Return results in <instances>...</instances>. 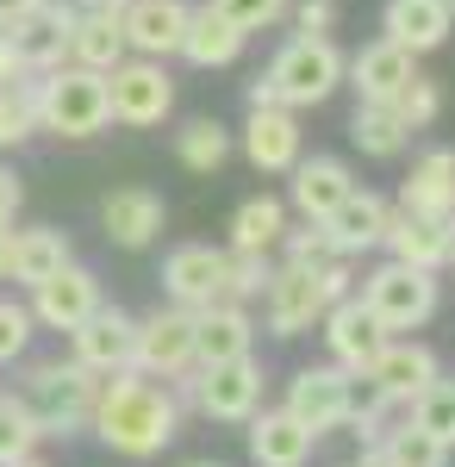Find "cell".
<instances>
[{"instance_id": "obj_1", "label": "cell", "mask_w": 455, "mask_h": 467, "mask_svg": "<svg viewBox=\"0 0 455 467\" xmlns=\"http://www.w3.org/2000/svg\"><path fill=\"white\" fill-rule=\"evenodd\" d=\"M88 431L101 436L112 455L125 462H150L163 455L181 436V399L169 380H150L138 368H119L101 380V399H94V424Z\"/></svg>"}, {"instance_id": "obj_2", "label": "cell", "mask_w": 455, "mask_h": 467, "mask_svg": "<svg viewBox=\"0 0 455 467\" xmlns=\"http://www.w3.org/2000/svg\"><path fill=\"white\" fill-rule=\"evenodd\" d=\"M344 69H350V57L331 37H287L275 50V63L249 81V107H287V112L324 107L344 88Z\"/></svg>"}, {"instance_id": "obj_3", "label": "cell", "mask_w": 455, "mask_h": 467, "mask_svg": "<svg viewBox=\"0 0 455 467\" xmlns=\"http://www.w3.org/2000/svg\"><path fill=\"white\" fill-rule=\"evenodd\" d=\"M19 399L32 405L37 431L44 436H81L94 424V399H101V374L81 368V361H32L26 380H19Z\"/></svg>"}, {"instance_id": "obj_4", "label": "cell", "mask_w": 455, "mask_h": 467, "mask_svg": "<svg viewBox=\"0 0 455 467\" xmlns=\"http://www.w3.org/2000/svg\"><path fill=\"white\" fill-rule=\"evenodd\" d=\"M37 88V131H57V138H94L112 125V100H106V75L63 63V69L32 75Z\"/></svg>"}, {"instance_id": "obj_5", "label": "cell", "mask_w": 455, "mask_h": 467, "mask_svg": "<svg viewBox=\"0 0 455 467\" xmlns=\"http://www.w3.org/2000/svg\"><path fill=\"white\" fill-rule=\"evenodd\" d=\"M355 299L375 312V324H381L386 337H393V330H418V324H430V312H437V275H430V268H406V262L386 255L381 268L362 281Z\"/></svg>"}, {"instance_id": "obj_6", "label": "cell", "mask_w": 455, "mask_h": 467, "mask_svg": "<svg viewBox=\"0 0 455 467\" xmlns=\"http://www.w3.org/2000/svg\"><path fill=\"white\" fill-rule=\"evenodd\" d=\"M106 100H112V125L150 131L175 112V81L156 57H125V63L106 69Z\"/></svg>"}, {"instance_id": "obj_7", "label": "cell", "mask_w": 455, "mask_h": 467, "mask_svg": "<svg viewBox=\"0 0 455 467\" xmlns=\"http://www.w3.org/2000/svg\"><path fill=\"white\" fill-rule=\"evenodd\" d=\"M194 411L212 418V424H249L262 411V368H256V356L194 368Z\"/></svg>"}, {"instance_id": "obj_8", "label": "cell", "mask_w": 455, "mask_h": 467, "mask_svg": "<svg viewBox=\"0 0 455 467\" xmlns=\"http://www.w3.org/2000/svg\"><path fill=\"white\" fill-rule=\"evenodd\" d=\"M280 411H293L312 436L344 431L350 411H355V374H350V368H337V361H324V368H300V374L287 380V405H280Z\"/></svg>"}, {"instance_id": "obj_9", "label": "cell", "mask_w": 455, "mask_h": 467, "mask_svg": "<svg viewBox=\"0 0 455 467\" xmlns=\"http://www.w3.org/2000/svg\"><path fill=\"white\" fill-rule=\"evenodd\" d=\"M132 368L150 374V380H181L194 368V312L187 306H156L150 318H138Z\"/></svg>"}, {"instance_id": "obj_10", "label": "cell", "mask_w": 455, "mask_h": 467, "mask_svg": "<svg viewBox=\"0 0 455 467\" xmlns=\"http://www.w3.org/2000/svg\"><path fill=\"white\" fill-rule=\"evenodd\" d=\"M324 312H331V306H324V287H318V268L280 262L275 275H269V287H262V318H269V330H275L280 343H287V337H306Z\"/></svg>"}, {"instance_id": "obj_11", "label": "cell", "mask_w": 455, "mask_h": 467, "mask_svg": "<svg viewBox=\"0 0 455 467\" xmlns=\"http://www.w3.org/2000/svg\"><path fill=\"white\" fill-rule=\"evenodd\" d=\"M69 349L81 368H94V374H119V368H132V349H138V318L132 312H119V306H94L88 318L69 330Z\"/></svg>"}, {"instance_id": "obj_12", "label": "cell", "mask_w": 455, "mask_h": 467, "mask_svg": "<svg viewBox=\"0 0 455 467\" xmlns=\"http://www.w3.org/2000/svg\"><path fill=\"white\" fill-rule=\"evenodd\" d=\"M362 380H368V393L393 399V405H412L430 380H443V368H437V356H430L424 343H412V337H386L381 356L368 361Z\"/></svg>"}, {"instance_id": "obj_13", "label": "cell", "mask_w": 455, "mask_h": 467, "mask_svg": "<svg viewBox=\"0 0 455 467\" xmlns=\"http://www.w3.org/2000/svg\"><path fill=\"white\" fill-rule=\"evenodd\" d=\"M225 262H231V250H212V244H181V250H169V262H163L169 306L200 312L212 299H225Z\"/></svg>"}, {"instance_id": "obj_14", "label": "cell", "mask_w": 455, "mask_h": 467, "mask_svg": "<svg viewBox=\"0 0 455 467\" xmlns=\"http://www.w3.org/2000/svg\"><path fill=\"white\" fill-rule=\"evenodd\" d=\"M94 306H101V281H94V268H81V262H63L50 281H37V287H32L37 330H63V337H69Z\"/></svg>"}, {"instance_id": "obj_15", "label": "cell", "mask_w": 455, "mask_h": 467, "mask_svg": "<svg viewBox=\"0 0 455 467\" xmlns=\"http://www.w3.org/2000/svg\"><path fill=\"white\" fill-rule=\"evenodd\" d=\"M318 330H324V349H331V361H337V368H350L355 380L368 374V361L381 356V343H386V330L375 324V312H368L355 293H350V299H337V306L318 318Z\"/></svg>"}, {"instance_id": "obj_16", "label": "cell", "mask_w": 455, "mask_h": 467, "mask_svg": "<svg viewBox=\"0 0 455 467\" xmlns=\"http://www.w3.org/2000/svg\"><path fill=\"white\" fill-rule=\"evenodd\" d=\"M187 0H125L119 6V32H125V50L132 57H175L181 32H187Z\"/></svg>"}, {"instance_id": "obj_17", "label": "cell", "mask_w": 455, "mask_h": 467, "mask_svg": "<svg viewBox=\"0 0 455 467\" xmlns=\"http://www.w3.org/2000/svg\"><path fill=\"white\" fill-rule=\"evenodd\" d=\"M287 175H293L287 181V206H293L300 218H318V224L355 193V175H350L344 156H300Z\"/></svg>"}, {"instance_id": "obj_18", "label": "cell", "mask_w": 455, "mask_h": 467, "mask_svg": "<svg viewBox=\"0 0 455 467\" xmlns=\"http://www.w3.org/2000/svg\"><path fill=\"white\" fill-rule=\"evenodd\" d=\"M418 75V57L406 50V44H393V37H375V44H362L350 57V69H344V81L355 88V100H381V107H393L399 100V88Z\"/></svg>"}, {"instance_id": "obj_19", "label": "cell", "mask_w": 455, "mask_h": 467, "mask_svg": "<svg viewBox=\"0 0 455 467\" xmlns=\"http://www.w3.org/2000/svg\"><path fill=\"white\" fill-rule=\"evenodd\" d=\"M101 224H106V237H112L119 250H150V244L163 237V224H169V206H163V193H150V187H112L101 200Z\"/></svg>"}, {"instance_id": "obj_20", "label": "cell", "mask_w": 455, "mask_h": 467, "mask_svg": "<svg viewBox=\"0 0 455 467\" xmlns=\"http://www.w3.org/2000/svg\"><path fill=\"white\" fill-rule=\"evenodd\" d=\"M256 343V324H249V306H231V299H212L194 312V368H212V361H238L249 356Z\"/></svg>"}, {"instance_id": "obj_21", "label": "cell", "mask_w": 455, "mask_h": 467, "mask_svg": "<svg viewBox=\"0 0 455 467\" xmlns=\"http://www.w3.org/2000/svg\"><path fill=\"white\" fill-rule=\"evenodd\" d=\"M244 156L262 175H287L300 162V112L287 107H249L244 119Z\"/></svg>"}, {"instance_id": "obj_22", "label": "cell", "mask_w": 455, "mask_h": 467, "mask_svg": "<svg viewBox=\"0 0 455 467\" xmlns=\"http://www.w3.org/2000/svg\"><path fill=\"white\" fill-rule=\"evenodd\" d=\"M381 250L393 255V262H406V268H430V275H437V268L450 262V218H424V213H399V206H393Z\"/></svg>"}, {"instance_id": "obj_23", "label": "cell", "mask_w": 455, "mask_h": 467, "mask_svg": "<svg viewBox=\"0 0 455 467\" xmlns=\"http://www.w3.org/2000/svg\"><path fill=\"white\" fill-rule=\"evenodd\" d=\"M450 32H455V6L450 0H386L381 6V37L406 44L412 57L437 50Z\"/></svg>"}, {"instance_id": "obj_24", "label": "cell", "mask_w": 455, "mask_h": 467, "mask_svg": "<svg viewBox=\"0 0 455 467\" xmlns=\"http://www.w3.org/2000/svg\"><path fill=\"white\" fill-rule=\"evenodd\" d=\"M318 436L293 411H256L249 418V462L256 467H306Z\"/></svg>"}, {"instance_id": "obj_25", "label": "cell", "mask_w": 455, "mask_h": 467, "mask_svg": "<svg viewBox=\"0 0 455 467\" xmlns=\"http://www.w3.org/2000/svg\"><path fill=\"white\" fill-rule=\"evenodd\" d=\"M386 218H393V206H386L381 193L355 187L350 200H344L337 213L324 218V231H331V244H337V255H368V250H381V237H386Z\"/></svg>"}, {"instance_id": "obj_26", "label": "cell", "mask_w": 455, "mask_h": 467, "mask_svg": "<svg viewBox=\"0 0 455 467\" xmlns=\"http://www.w3.org/2000/svg\"><path fill=\"white\" fill-rule=\"evenodd\" d=\"M69 19L75 13H63V6H37L32 19H19L13 26V50H19V63H26V75H44V69H63L69 63Z\"/></svg>"}, {"instance_id": "obj_27", "label": "cell", "mask_w": 455, "mask_h": 467, "mask_svg": "<svg viewBox=\"0 0 455 467\" xmlns=\"http://www.w3.org/2000/svg\"><path fill=\"white\" fill-rule=\"evenodd\" d=\"M244 37L225 13H212V6H194L187 13V32H181V50L175 57H187L194 69H231L238 57H244Z\"/></svg>"}, {"instance_id": "obj_28", "label": "cell", "mask_w": 455, "mask_h": 467, "mask_svg": "<svg viewBox=\"0 0 455 467\" xmlns=\"http://www.w3.org/2000/svg\"><path fill=\"white\" fill-rule=\"evenodd\" d=\"M399 213L455 218V150H430L412 162V175L399 187Z\"/></svg>"}, {"instance_id": "obj_29", "label": "cell", "mask_w": 455, "mask_h": 467, "mask_svg": "<svg viewBox=\"0 0 455 467\" xmlns=\"http://www.w3.org/2000/svg\"><path fill=\"white\" fill-rule=\"evenodd\" d=\"M132 50H125V32H119V6H88V13H75L69 19V63L81 69H112V63H125Z\"/></svg>"}, {"instance_id": "obj_30", "label": "cell", "mask_w": 455, "mask_h": 467, "mask_svg": "<svg viewBox=\"0 0 455 467\" xmlns=\"http://www.w3.org/2000/svg\"><path fill=\"white\" fill-rule=\"evenodd\" d=\"M63 262H75L69 250V231H57V224H37V231H13V262H6V275L19 281V287L32 293L37 281H50Z\"/></svg>"}, {"instance_id": "obj_31", "label": "cell", "mask_w": 455, "mask_h": 467, "mask_svg": "<svg viewBox=\"0 0 455 467\" xmlns=\"http://www.w3.org/2000/svg\"><path fill=\"white\" fill-rule=\"evenodd\" d=\"M280 237H287V200L275 193H256L231 213V244L225 250H244V255H275Z\"/></svg>"}, {"instance_id": "obj_32", "label": "cell", "mask_w": 455, "mask_h": 467, "mask_svg": "<svg viewBox=\"0 0 455 467\" xmlns=\"http://www.w3.org/2000/svg\"><path fill=\"white\" fill-rule=\"evenodd\" d=\"M350 138L362 156H375V162H393L399 150L412 144V125L399 119L393 107H381V100H355V119H350Z\"/></svg>"}, {"instance_id": "obj_33", "label": "cell", "mask_w": 455, "mask_h": 467, "mask_svg": "<svg viewBox=\"0 0 455 467\" xmlns=\"http://www.w3.org/2000/svg\"><path fill=\"white\" fill-rule=\"evenodd\" d=\"M175 156H181V169L212 175V169L231 162V131H225L218 119H187V125L175 131Z\"/></svg>"}, {"instance_id": "obj_34", "label": "cell", "mask_w": 455, "mask_h": 467, "mask_svg": "<svg viewBox=\"0 0 455 467\" xmlns=\"http://www.w3.org/2000/svg\"><path fill=\"white\" fill-rule=\"evenodd\" d=\"M375 455H381V467H450V449H443L430 431H418L412 418L393 424V431L375 442Z\"/></svg>"}, {"instance_id": "obj_35", "label": "cell", "mask_w": 455, "mask_h": 467, "mask_svg": "<svg viewBox=\"0 0 455 467\" xmlns=\"http://www.w3.org/2000/svg\"><path fill=\"white\" fill-rule=\"evenodd\" d=\"M37 442H44V431H37L32 405L19 393H0V467H13L19 455H37Z\"/></svg>"}, {"instance_id": "obj_36", "label": "cell", "mask_w": 455, "mask_h": 467, "mask_svg": "<svg viewBox=\"0 0 455 467\" xmlns=\"http://www.w3.org/2000/svg\"><path fill=\"white\" fill-rule=\"evenodd\" d=\"M32 131H37V88L26 75V81L0 88V150H19Z\"/></svg>"}, {"instance_id": "obj_37", "label": "cell", "mask_w": 455, "mask_h": 467, "mask_svg": "<svg viewBox=\"0 0 455 467\" xmlns=\"http://www.w3.org/2000/svg\"><path fill=\"white\" fill-rule=\"evenodd\" d=\"M406 411H412V424H418V431H430L443 449H455V380H430Z\"/></svg>"}, {"instance_id": "obj_38", "label": "cell", "mask_w": 455, "mask_h": 467, "mask_svg": "<svg viewBox=\"0 0 455 467\" xmlns=\"http://www.w3.org/2000/svg\"><path fill=\"white\" fill-rule=\"evenodd\" d=\"M337 255L331 244V231L318 224V218H300V224H287V237H280V262H300V268H324Z\"/></svg>"}, {"instance_id": "obj_39", "label": "cell", "mask_w": 455, "mask_h": 467, "mask_svg": "<svg viewBox=\"0 0 455 467\" xmlns=\"http://www.w3.org/2000/svg\"><path fill=\"white\" fill-rule=\"evenodd\" d=\"M269 275H275V262H269V255L231 250V262H225V299H231V306H249V299H262Z\"/></svg>"}, {"instance_id": "obj_40", "label": "cell", "mask_w": 455, "mask_h": 467, "mask_svg": "<svg viewBox=\"0 0 455 467\" xmlns=\"http://www.w3.org/2000/svg\"><path fill=\"white\" fill-rule=\"evenodd\" d=\"M206 6H212V13H225L238 32H269V26L287 19L293 0H206Z\"/></svg>"}, {"instance_id": "obj_41", "label": "cell", "mask_w": 455, "mask_h": 467, "mask_svg": "<svg viewBox=\"0 0 455 467\" xmlns=\"http://www.w3.org/2000/svg\"><path fill=\"white\" fill-rule=\"evenodd\" d=\"M32 330H37L32 306H19V299H0V368H6V361H19L26 349H32Z\"/></svg>"}, {"instance_id": "obj_42", "label": "cell", "mask_w": 455, "mask_h": 467, "mask_svg": "<svg viewBox=\"0 0 455 467\" xmlns=\"http://www.w3.org/2000/svg\"><path fill=\"white\" fill-rule=\"evenodd\" d=\"M393 112L412 125V131H424L437 112H443V94H437V81H424V75H412L406 88H399V100H393Z\"/></svg>"}, {"instance_id": "obj_43", "label": "cell", "mask_w": 455, "mask_h": 467, "mask_svg": "<svg viewBox=\"0 0 455 467\" xmlns=\"http://www.w3.org/2000/svg\"><path fill=\"white\" fill-rule=\"evenodd\" d=\"M393 411H399V405H393V399H381V393L355 399V411H350V431L362 436V442H368V449H375V442H381V436L393 431Z\"/></svg>"}, {"instance_id": "obj_44", "label": "cell", "mask_w": 455, "mask_h": 467, "mask_svg": "<svg viewBox=\"0 0 455 467\" xmlns=\"http://www.w3.org/2000/svg\"><path fill=\"white\" fill-rule=\"evenodd\" d=\"M287 13H293L300 37H331V26H337V0H293Z\"/></svg>"}, {"instance_id": "obj_45", "label": "cell", "mask_w": 455, "mask_h": 467, "mask_svg": "<svg viewBox=\"0 0 455 467\" xmlns=\"http://www.w3.org/2000/svg\"><path fill=\"white\" fill-rule=\"evenodd\" d=\"M19 206H26V187H19V175H13V169H0V224H13V218H19Z\"/></svg>"}, {"instance_id": "obj_46", "label": "cell", "mask_w": 455, "mask_h": 467, "mask_svg": "<svg viewBox=\"0 0 455 467\" xmlns=\"http://www.w3.org/2000/svg\"><path fill=\"white\" fill-rule=\"evenodd\" d=\"M13 81H26V63H19V50H13V37L0 32V88H13Z\"/></svg>"}, {"instance_id": "obj_47", "label": "cell", "mask_w": 455, "mask_h": 467, "mask_svg": "<svg viewBox=\"0 0 455 467\" xmlns=\"http://www.w3.org/2000/svg\"><path fill=\"white\" fill-rule=\"evenodd\" d=\"M37 6H44V0H0V32H13L19 19H32Z\"/></svg>"}, {"instance_id": "obj_48", "label": "cell", "mask_w": 455, "mask_h": 467, "mask_svg": "<svg viewBox=\"0 0 455 467\" xmlns=\"http://www.w3.org/2000/svg\"><path fill=\"white\" fill-rule=\"evenodd\" d=\"M6 262H13V224H0V281H6Z\"/></svg>"}, {"instance_id": "obj_49", "label": "cell", "mask_w": 455, "mask_h": 467, "mask_svg": "<svg viewBox=\"0 0 455 467\" xmlns=\"http://www.w3.org/2000/svg\"><path fill=\"white\" fill-rule=\"evenodd\" d=\"M13 467H50V462H44V455H19Z\"/></svg>"}, {"instance_id": "obj_50", "label": "cell", "mask_w": 455, "mask_h": 467, "mask_svg": "<svg viewBox=\"0 0 455 467\" xmlns=\"http://www.w3.org/2000/svg\"><path fill=\"white\" fill-rule=\"evenodd\" d=\"M181 467H225V462H206V455H200V462H181Z\"/></svg>"}, {"instance_id": "obj_51", "label": "cell", "mask_w": 455, "mask_h": 467, "mask_svg": "<svg viewBox=\"0 0 455 467\" xmlns=\"http://www.w3.org/2000/svg\"><path fill=\"white\" fill-rule=\"evenodd\" d=\"M362 467H381V455H375V449H368V455H362Z\"/></svg>"}, {"instance_id": "obj_52", "label": "cell", "mask_w": 455, "mask_h": 467, "mask_svg": "<svg viewBox=\"0 0 455 467\" xmlns=\"http://www.w3.org/2000/svg\"><path fill=\"white\" fill-rule=\"evenodd\" d=\"M450 262H455V218H450Z\"/></svg>"}, {"instance_id": "obj_53", "label": "cell", "mask_w": 455, "mask_h": 467, "mask_svg": "<svg viewBox=\"0 0 455 467\" xmlns=\"http://www.w3.org/2000/svg\"><path fill=\"white\" fill-rule=\"evenodd\" d=\"M119 6H125V0H119Z\"/></svg>"}, {"instance_id": "obj_54", "label": "cell", "mask_w": 455, "mask_h": 467, "mask_svg": "<svg viewBox=\"0 0 455 467\" xmlns=\"http://www.w3.org/2000/svg\"><path fill=\"white\" fill-rule=\"evenodd\" d=\"M450 6H455V0H450Z\"/></svg>"}]
</instances>
